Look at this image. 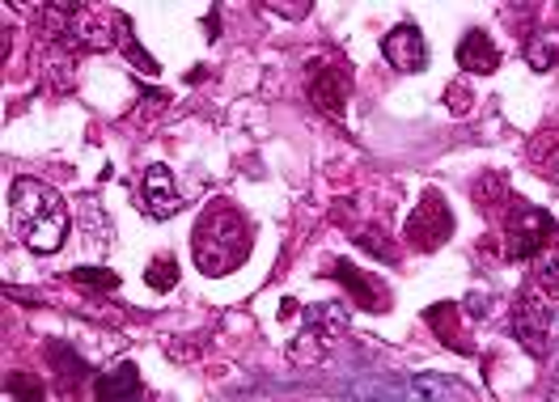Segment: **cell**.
Returning <instances> with one entry per match:
<instances>
[{"label": "cell", "mask_w": 559, "mask_h": 402, "mask_svg": "<svg viewBox=\"0 0 559 402\" xmlns=\"http://www.w3.org/2000/svg\"><path fill=\"white\" fill-rule=\"evenodd\" d=\"M13 208V234L26 250L35 255H56L69 237V203L56 187L38 182V178H17L9 191Z\"/></svg>", "instance_id": "7a4b0ae2"}, {"label": "cell", "mask_w": 559, "mask_h": 402, "mask_svg": "<svg viewBox=\"0 0 559 402\" xmlns=\"http://www.w3.org/2000/svg\"><path fill=\"white\" fill-rule=\"evenodd\" d=\"M94 402H144V381L132 360H115L94 377Z\"/></svg>", "instance_id": "8fae6325"}, {"label": "cell", "mask_w": 559, "mask_h": 402, "mask_svg": "<svg viewBox=\"0 0 559 402\" xmlns=\"http://www.w3.org/2000/svg\"><path fill=\"white\" fill-rule=\"evenodd\" d=\"M47 360H51V365H56V373L64 377V390L81 386V381H90V369H85V360L72 352L69 343H47Z\"/></svg>", "instance_id": "9a60e30c"}, {"label": "cell", "mask_w": 559, "mask_h": 402, "mask_svg": "<svg viewBox=\"0 0 559 402\" xmlns=\"http://www.w3.org/2000/svg\"><path fill=\"white\" fill-rule=\"evenodd\" d=\"M140 200H144V212L157 216V221H170V216L182 212V196H178L170 166L153 162V166L144 169V178H140Z\"/></svg>", "instance_id": "9c48e42d"}, {"label": "cell", "mask_w": 559, "mask_h": 402, "mask_svg": "<svg viewBox=\"0 0 559 402\" xmlns=\"http://www.w3.org/2000/svg\"><path fill=\"white\" fill-rule=\"evenodd\" d=\"M43 17H47V31L60 43H69L72 51L119 47V34L128 22V17H119L115 9H103V4H51V9H43Z\"/></svg>", "instance_id": "3957f363"}, {"label": "cell", "mask_w": 559, "mask_h": 402, "mask_svg": "<svg viewBox=\"0 0 559 402\" xmlns=\"http://www.w3.org/2000/svg\"><path fill=\"white\" fill-rule=\"evenodd\" d=\"M344 327H348V314H344L340 305H318V309H310L306 322H301V331H297V339H293V347H288V360L301 365V369L322 365L326 352L340 343Z\"/></svg>", "instance_id": "8992f818"}, {"label": "cell", "mask_w": 559, "mask_h": 402, "mask_svg": "<svg viewBox=\"0 0 559 402\" xmlns=\"http://www.w3.org/2000/svg\"><path fill=\"white\" fill-rule=\"evenodd\" d=\"M119 47H123V56H128V64L136 68L140 76H157V60H153V56H148V51H144V47H140L136 43V34H132V22H123V34H119Z\"/></svg>", "instance_id": "e0dca14e"}, {"label": "cell", "mask_w": 559, "mask_h": 402, "mask_svg": "<svg viewBox=\"0 0 559 402\" xmlns=\"http://www.w3.org/2000/svg\"><path fill=\"white\" fill-rule=\"evenodd\" d=\"M352 241H356L365 255H373V259H382V263H394V246L382 237V229H356Z\"/></svg>", "instance_id": "7402d4cb"}, {"label": "cell", "mask_w": 559, "mask_h": 402, "mask_svg": "<svg viewBox=\"0 0 559 402\" xmlns=\"http://www.w3.org/2000/svg\"><path fill=\"white\" fill-rule=\"evenodd\" d=\"M4 390H9V399H17V402L47 399V390H43V381H38L35 373H9V377H4Z\"/></svg>", "instance_id": "ffe728a7"}, {"label": "cell", "mask_w": 559, "mask_h": 402, "mask_svg": "<svg viewBox=\"0 0 559 402\" xmlns=\"http://www.w3.org/2000/svg\"><path fill=\"white\" fill-rule=\"evenodd\" d=\"M559 225L543 212V208H530L518 203L504 221V259L509 263H534L543 250L559 246Z\"/></svg>", "instance_id": "277c9868"}, {"label": "cell", "mask_w": 559, "mask_h": 402, "mask_svg": "<svg viewBox=\"0 0 559 402\" xmlns=\"http://www.w3.org/2000/svg\"><path fill=\"white\" fill-rule=\"evenodd\" d=\"M551 322H556V305H551V297H547L538 284H525L522 293H518V302H513L509 327H513L518 343H522L534 360H543L547 347H551Z\"/></svg>", "instance_id": "5b68a950"}, {"label": "cell", "mask_w": 559, "mask_h": 402, "mask_svg": "<svg viewBox=\"0 0 559 402\" xmlns=\"http://www.w3.org/2000/svg\"><path fill=\"white\" fill-rule=\"evenodd\" d=\"M382 56L399 68V72H419V68H428V43H424L419 26H412V22H399L394 31H385Z\"/></svg>", "instance_id": "30bf717a"}, {"label": "cell", "mask_w": 559, "mask_h": 402, "mask_svg": "<svg viewBox=\"0 0 559 402\" xmlns=\"http://www.w3.org/2000/svg\"><path fill=\"white\" fill-rule=\"evenodd\" d=\"M424 322L437 331V339H441L450 352H462V356L475 352V339L466 335V327H462V305H454V302L432 305V309H424Z\"/></svg>", "instance_id": "4fadbf2b"}, {"label": "cell", "mask_w": 559, "mask_h": 402, "mask_svg": "<svg viewBox=\"0 0 559 402\" xmlns=\"http://www.w3.org/2000/svg\"><path fill=\"white\" fill-rule=\"evenodd\" d=\"M457 64L462 72H475V76H488L500 68V47L491 43L488 31H466L457 43Z\"/></svg>", "instance_id": "5bb4252c"}, {"label": "cell", "mask_w": 559, "mask_h": 402, "mask_svg": "<svg viewBox=\"0 0 559 402\" xmlns=\"http://www.w3.org/2000/svg\"><path fill=\"white\" fill-rule=\"evenodd\" d=\"M445 94H450V110H454V115H466V110H471V98H475V94H471L466 85H450Z\"/></svg>", "instance_id": "cb8c5ba5"}, {"label": "cell", "mask_w": 559, "mask_h": 402, "mask_svg": "<svg viewBox=\"0 0 559 402\" xmlns=\"http://www.w3.org/2000/svg\"><path fill=\"white\" fill-rule=\"evenodd\" d=\"M322 275L340 280L352 297H356V305H365V309H373V314H382L385 305H390V293H385L382 284H378L369 271L352 268V263H344V259H331V268H322Z\"/></svg>", "instance_id": "7c38bea8"}, {"label": "cell", "mask_w": 559, "mask_h": 402, "mask_svg": "<svg viewBox=\"0 0 559 402\" xmlns=\"http://www.w3.org/2000/svg\"><path fill=\"white\" fill-rule=\"evenodd\" d=\"M254 229L234 203L212 200L191 234V259L204 275H229L250 259Z\"/></svg>", "instance_id": "6da1fadb"}, {"label": "cell", "mask_w": 559, "mask_h": 402, "mask_svg": "<svg viewBox=\"0 0 559 402\" xmlns=\"http://www.w3.org/2000/svg\"><path fill=\"white\" fill-rule=\"evenodd\" d=\"M534 284H538L547 297H559V246L543 250V255L534 259Z\"/></svg>", "instance_id": "ac0fdd59"}, {"label": "cell", "mask_w": 559, "mask_h": 402, "mask_svg": "<svg viewBox=\"0 0 559 402\" xmlns=\"http://www.w3.org/2000/svg\"><path fill=\"white\" fill-rule=\"evenodd\" d=\"M144 284H148V288H157V293H170V288L178 284L175 255H157V259L144 268Z\"/></svg>", "instance_id": "d6986e66"}, {"label": "cell", "mask_w": 559, "mask_h": 402, "mask_svg": "<svg viewBox=\"0 0 559 402\" xmlns=\"http://www.w3.org/2000/svg\"><path fill=\"white\" fill-rule=\"evenodd\" d=\"M525 64L547 72L559 64V31H538L525 38Z\"/></svg>", "instance_id": "2e32d148"}, {"label": "cell", "mask_w": 559, "mask_h": 402, "mask_svg": "<svg viewBox=\"0 0 559 402\" xmlns=\"http://www.w3.org/2000/svg\"><path fill=\"white\" fill-rule=\"evenodd\" d=\"M272 13H280V17H306L310 13V4H267Z\"/></svg>", "instance_id": "d4e9b609"}, {"label": "cell", "mask_w": 559, "mask_h": 402, "mask_svg": "<svg viewBox=\"0 0 559 402\" xmlns=\"http://www.w3.org/2000/svg\"><path fill=\"white\" fill-rule=\"evenodd\" d=\"M390 402H432V381L412 377V381H407V386H403V390H399Z\"/></svg>", "instance_id": "603a6c76"}, {"label": "cell", "mask_w": 559, "mask_h": 402, "mask_svg": "<svg viewBox=\"0 0 559 402\" xmlns=\"http://www.w3.org/2000/svg\"><path fill=\"white\" fill-rule=\"evenodd\" d=\"M69 280L72 284H81V288H98V293L119 288V275H115V271H103V268H72Z\"/></svg>", "instance_id": "44dd1931"}, {"label": "cell", "mask_w": 559, "mask_h": 402, "mask_svg": "<svg viewBox=\"0 0 559 402\" xmlns=\"http://www.w3.org/2000/svg\"><path fill=\"white\" fill-rule=\"evenodd\" d=\"M306 94L318 110H326L331 119H344L352 98V72L344 60H331V56H314L306 64Z\"/></svg>", "instance_id": "ba28073f"}, {"label": "cell", "mask_w": 559, "mask_h": 402, "mask_svg": "<svg viewBox=\"0 0 559 402\" xmlns=\"http://www.w3.org/2000/svg\"><path fill=\"white\" fill-rule=\"evenodd\" d=\"M450 237H454L450 203L441 200V191H424L419 203L412 208V216H407V225H403V241L419 255H428V250H441Z\"/></svg>", "instance_id": "52a82bcc"}]
</instances>
